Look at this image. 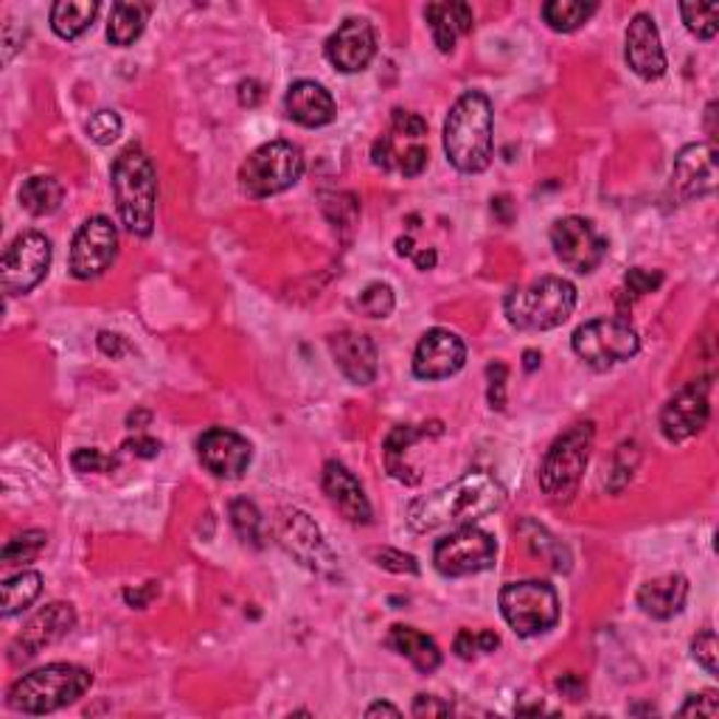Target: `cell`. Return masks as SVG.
Here are the masks:
<instances>
[{"mask_svg": "<svg viewBox=\"0 0 719 719\" xmlns=\"http://www.w3.org/2000/svg\"><path fill=\"white\" fill-rule=\"evenodd\" d=\"M506 504V490L495 475L484 470H472L456 478L452 484L419 497L408 506V526L416 534L447 529V526H472L481 517L492 515Z\"/></svg>", "mask_w": 719, "mask_h": 719, "instance_id": "1", "label": "cell"}, {"mask_svg": "<svg viewBox=\"0 0 719 719\" xmlns=\"http://www.w3.org/2000/svg\"><path fill=\"white\" fill-rule=\"evenodd\" d=\"M492 130H495V113L490 98L481 91H467L464 96H458L445 121L447 161L464 175L490 169Z\"/></svg>", "mask_w": 719, "mask_h": 719, "instance_id": "2", "label": "cell"}, {"mask_svg": "<svg viewBox=\"0 0 719 719\" xmlns=\"http://www.w3.org/2000/svg\"><path fill=\"white\" fill-rule=\"evenodd\" d=\"M110 177L116 209L125 228L135 236H150L152 225H155L157 177L146 152L138 146H127L116 157Z\"/></svg>", "mask_w": 719, "mask_h": 719, "instance_id": "3", "label": "cell"}, {"mask_svg": "<svg viewBox=\"0 0 719 719\" xmlns=\"http://www.w3.org/2000/svg\"><path fill=\"white\" fill-rule=\"evenodd\" d=\"M93 674L73 663H48L12 683L7 706L20 714H51L76 703L91 688Z\"/></svg>", "mask_w": 719, "mask_h": 719, "instance_id": "4", "label": "cell"}, {"mask_svg": "<svg viewBox=\"0 0 719 719\" xmlns=\"http://www.w3.org/2000/svg\"><path fill=\"white\" fill-rule=\"evenodd\" d=\"M576 309V287L563 275H545L529 287L511 290L504 302L506 321L523 332L563 327Z\"/></svg>", "mask_w": 719, "mask_h": 719, "instance_id": "5", "label": "cell"}, {"mask_svg": "<svg viewBox=\"0 0 719 719\" xmlns=\"http://www.w3.org/2000/svg\"><path fill=\"white\" fill-rule=\"evenodd\" d=\"M593 422H579V425L568 427L563 436L554 438V445L549 447L540 467V490L559 504H568L570 497L579 490L585 470H588V458L593 450Z\"/></svg>", "mask_w": 719, "mask_h": 719, "instance_id": "6", "label": "cell"}, {"mask_svg": "<svg viewBox=\"0 0 719 719\" xmlns=\"http://www.w3.org/2000/svg\"><path fill=\"white\" fill-rule=\"evenodd\" d=\"M304 175L302 150L290 141H270L254 150L239 169L245 195L262 200V197L282 195L293 189Z\"/></svg>", "mask_w": 719, "mask_h": 719, "instance_id": "7", "label": "cell"}, {"mask_svg": "<svg viewBox=\"0 0 719 719\" xmlns=\"http://www.w3.org/2000/svg\"><path fill=\"white\" fill-rule=\"evenodd\" d=\"M500 613L517 635L534 638L549 633L559 622V596L554 585L540 579L509 582L500 590Z\"/></svg>", "mask_w": 719, "mask_h": 719, "instance_id": "8", "label": "cell"}, {"mask_svg": "<svg viewBox=\"0 0 719 719\" xmlns=\"http://www.w3.org/2000/svg\"><path fill=\"white\" fill-rule=\"evenodd\" d=\"M641 349V338L627 318H596L574 332V352L585 366L608 372L624 360L635 357Z\"/></svg>", "mask_w": 719, "mask_h": 719, "instance_id": "9", "label": "cell"}, {"mask_svg": "<svg viewBox=\"0 0 719 719\" xmlns=\"http://www.w3.org/2000/svg\"><path fill=\"white\" fill-rule=\"evenodd\" d=\"M497 556L495 537L486 534L484 529L472 526H458L447 537H441L433 549V565L441 576H472L481 570L492 568Z\"/></svg>", "mask_w": 719, "mask_h": 719, "instance_id": "10", "label": "cell"}, {"mask_svg": "<svg viewBox=\"0 0 719 719\" xmlns=\"http://www.w3.org/2000/svg\"><path fill=\"white\" fill-rule=\"evenodd\" d=\"M51 268V243L37 231L20 234L0 259V284L7 295H26L37 287Z\"/></svg>", "mask_w": 719, "mask_h": 719, "instance_id": "11", "label": "cell"}, {"mask_svg": "<svg viewBox=\"0 0 719 719\" xmlns=\"http://www.w3.org/2000/svg\"><path fill=\"white\" fill-rule=\"evenodd\" d=\"M275 537L287 554H293L302 565L321 576L338 574V559H334L332 549L323 540L321 529L313 523V517L304 515L298 509L284 511L279 526H275Z\"/></svg>", "mask_w": 719, "mask_h": 719, "instance_id": "12", "label": "cell"}, {"mask_svg": "<svg viewBox=\"0 0 719 719\" xmlns=\"http://www.w3.org/2000/svg\"><path fill=\"white\" fill-rule=\"evenodd\" d=\"M551 245H554V254L559 256V262L565 268L582 275L593 273L608 256V243L582 216L556 220L554 228H551Z\"/></svg>", "mask_w": 719, "mask_h": 719, "instance_id": "13", "label": "cell"}, {"mask_svg": "<svg viewBox=\"0 0 719 719\" xmlns=\"http://www.w3.org/2000/svg\"><path fill=\"white\" fill-rule=\"evenodd\" d=\"M118 254V231L107 216H91L79 225L71 245V273L82 282L96 279Z\"/></svg>", "mask_w": 719, "mask_h": 719, "instance_id": "14", "label": "cell"}, {"mask_svg": "<svg viewBox=\"0 0 719 719\" xmlns=\"http://www.w3.org/2000/svg\"><path fill=\"white\" fill-rule=\"evenodd\" d=\"M197 458L211 475L236 481L248 472L250 461H254V447L248 438L228 431V427H211L197 438Z\"/></svg>", "mask_w": 719, "mask_h": 719, "instance_id": "15", "label": "cell"}, {"mask_svg": "<svg viewBox=\"0 0 719 719\" xmlns=\"http://www.w3.org/2000/svg\"><path fill=\"white\" fill-rule=\"evenodd\" d=\"M708 388H711L708 379L688 382L686 388H681L669 399L661 413V433L669 441H674V445L686 441V438H694L708 425V416H711Z\"/></svg>", "mask_w": 719, "mask_h": 719, "instance_id": "16", "label": "cell"}, {"mask_svg": "<svg viewBox=\"0 0 719 719\" xmlns=\"http://www.w3.org/2000/svg\"><path fill=\"white\" fill-rule=\"evenodd\" d=\"M73 627H76L73 604L68 602L48 604V608L39 610L32 622L23 627V633L14 638L12 647H9V661L12 663L32 661L34 655H39L46 647L57 644L59 638H66Z\"/></svg>", "mask_w": 719, "mask_h": 719, "instance_id": "17", "label": "cell"}, {"mask_svg": "<svg viewBox=\"0 0 719 719\" xmlns=\"http://www.w3.org/2000/svg\"><path fill=\"white\" fill-rule=\"evenodd\" d=\"M467 363V346L450 329H431L422 334L413 352V374L419 379H445L458 374Z\"/></svg>", "mask_w": 719, "mask_h": 719, "instance_id": "18", "label": "cell"}, {"mask_svg": "<svg viewBox=\"0 0 719 719\" xmlns=\"http://www.w3.org/2000/svg\"><path fill=\"white\" fill-rule=\"evenodd\" d=\"M717 189V152L711 144H688L672 166V191L681 203Z\"/></svg>", "mask_w": 719, "mask_h": 719, "instance_id": "19", "label": "cell"}, {"mask_svg": "<svg viewBox=\"0 0 719 719\" xmlns=\"http://www.w3.org/2000/svg\"><path fill=\"white\" fill-rule=\"evenodd\" d=\"M377 54V34L363 17H349L332 37L327 39V59L338 71L360 73Z\"/></svg>", "mask_w": 719, "mask_h": 719, "instance_id": "20", "label": "cell"}, {"mask_svg": "<svg viewBox=\"0 0 719 719\" xmlns=\"http://www.w3.org/2000/svg\"><path fill=\"white\" fill-rule=\"evenodd\" d=\"M627 66L647 82L661 79L667 73V51L661 46V34L649 14H635L627 26V48H624Z\"/></svg>", "mask_w": 719, "mask_h": 719, "instance_id": "21", "label": "cell"}, {"mask_svg": "<svg viewBox=\"0 0 719 719\" xmlns=\"http://www.w3.org/2000/svg\"><path fill=\"white\" fill-rule=\"evenodd\" d=\"M334 366L354 386H368L377 377V346L368 334L338 332L329 338Z\"/></svg>", "mask_w": 719, "mask_h": 719, "instance_id": "22", "label": "cell"}, {"mask_svg": "<svg viewBox=\"0 0 719 719\" xmlns=\"http://www.w3.org/2000/svg\"><path fill=\"white\" fill-rule=\"evenodd\" d=\"M323 492H327L329 500L338 506V511L346 517L349 523H372V504H368L366 492H363L357 478L341 461H327L323 464Z\"/></svg>", "mask_w": 719, "mask_h": 719, "instance_id": "23", "label": "cell"}, {"mask_svg": "<svg viewBox=\"0 0 719 719\" xmlns=\"http://www.w3.org/2000/svg\"><path fill=\"white\" fill-rule=\"evenodd\" d=\"M284 107L287 116L295 125L302 127H327L334 121V98L323 85L313 82V79H302L290 85L287 96H284Z\"/></svg>", "mask_w": 719, "mask_h": 719, "instance_id": "24", "label": "cell"}, {"mask_svg": "<svg viewBox=\"0 0 719 719\" xmlns=\"http://www.w3.org/2000/svg\"><path fill=\"white\" fill-rule=\"evenodd\" d=\"M688 599V579L681 574H669L661 579H652V582L641 585L638 590V608L647 615L658 618V622H667L674 618L686 608Z\"/></svg>", "mask_w": 719, "mask_h": 719, "instance_id": "25", "label": "cell"}, {"mask_svg": "<svg viewBox=\"0 0 719 719\" xmlns=\"http://www.w3.org/2000/svg\"><path fill=\"white\" fill-rule=\"evenodd\" d=\"M425 17L431 23L433 43L441 54H450L456 48L458 34L472 32L475 26L472 9L467 3H431L425 9Z\"/></svg>", "mask_w": 719, "mask_h": 719, "instance_id": "26", "label": "cell"}, {"mask_svg": "<svg viewBox=\"0 0 719 719\" xmlns=\"http://www.w3.org/2000/svg\"><path fill=\"white\" fill-rule=\"evenodd\" d=\"M386 644L393 652L408 658L422 674H433L441 667V652H438L436 641H433L431 635L419 633V629L397 624V627H391V633H388Z\"/></svg>", "mask_w": 719, "mask_h": 719, "instance_id": "27", "label": "cell"}, {"mask_svg": "<svg viewBox=\"0 0 719 719\" xmlns=\"http://www.w3.org/2000/svg\"><path fill=\"white\" fill-rule=\"evenodd\" d=\"M96 14V0H59L51 7V28L57 32V37L76 39L93 26Z\"/></svg>", "mask_w": 719, "mask_h": 719, "instance_id": "28", "label": "cell"}, {"mask_svg": "<svg viewBox=\"0 0 719 719\" xmlns=\"http://www.w3.org/2000/svg\"><path fill=\"white\" fill-rule=\"evenodd\" d=\"M150 12L152 9L146 7V3H132V0L116 3L110 12V23H107V39L118 48L132 46V43L144 34Z\"/></svg>", "mask_w": 719, "mask_h": 719, "instance_id": "29", "label": "cell"}, {"mask_svg": "<svg viewBox=\"0 0 719 719\" xmlns=\"http://www.w3.org/2000/svg\"><path fill=\"white\" fill-rule=\"evenodd\" d=\"M66 189L59 184L57 177L37 175L28 177L26 184L20 186V205L32 216H48L62 205Z\"/></svg>", "mask_w": 719, "mask_h": 719, "instance_id": "30", "label": "cell"}, {"mask_svg": "<svg viewBox=\"0 0 719 719\" xmlns=\"http://www.w3.org/2000/svg\"><path fill=\"white\" fill-rule=\"evenodd\" d=\"M422 436H427L425 427L419 431V427H411V425H399V427H393L386 438V450L382 452H386L388 472H391L397 481H402V484H408V486L419 484V475L405 464V450Z\"/></svg>", "mask_w": 719, "mask_h": 719, "instance_id": "31", "label": "cell"}, {"mask_svg": "<svg viewBox=\"0 0 719 719\" xmlns=\"http://www.w3.org/2000/svg\"><path fill=\"white\" fill-rule=\"evenodd\" d=\"M39 593H43V576L37 570H23L7 579L3 582V618H12L32 608Z\"/></svg>", "mask_w": 719, "mask_h": 719, "instance_id": "32", "label": "cell"}, {"mask_svg": "<svg viewBox=\"0 0 719 719\" xmlns=\"http://www.w3.org/2000/svg\"><path fill=\"white\" fill-rule=\"evenodd\" d=\"M596 3H585V0H551L543 7V20L549 28L559 34H570L579 26H585L596 14Z\"/></svg>", "mask_w": 719, "mask_h": 719, "instance_id": "33", "label": "cell"}, {"mask_svg": "<svg viewBox=\"0 0 719 719\" xmlns=\"http://www.w3.org/2000/svg\"><path fill=\"white\" fill-rule=\"evenodd\" d=\"M231 526L239 534V540L250 545V549H262L264 545V517L248 497L231 500Z\"/></svg>", "mask_w": 719, "mask_h": 719, "instance_id": "34", "label": "cell"}, {"mask_svg": "<svg viewBox=\"0 0 719 719\" xmlns=\"http://www.w3.org/2000/svg\"><path fill=\"white\" fill-rule=\"evenodd\" d=\"M48 543V534L46 531H23V534L12 537L7 545H3V554H0V559H3V565H26L32 563V559H37L39 551L46 549Z\"/></svg>", "mask_w": 719, "mask_h": 719, "instance_id": "35", "label": "cell"}, {"mask_svg": "<svg viewBox=\"0 0 719 719\" xmlns=\"http://www.w3.org/2000/svg\"><path fill=\"white\" fill-rule=\"evenodd\" d=\"M683 23L688 32L700 39H714L719 28V7L717 3H681Z\"/></svg>", "mask_w": 719, "mask_h": 719, "instance_id": "36", "label": "cell"}, {"mask_svg": "<svg viewBox=\"0 0 719 719\" xmlns=\"http://www.w3.org/2000/svg\"><path fill=\"white\" fill-rule=\"evenodd\" d=\"M357 307L368 315V318H388L397 307V298H393V290L388 284H368L363 293H360Z\"/></svg>", "mask_w": 719, "mask_h": 719, "instance_id": "37", "label": "cell"}, {"mask_svg": "<svg viewBox=\"0 0 719 719\" xmlns=\"http://www.w3.org/2000/svg\"><path fill=\"white\" fill-rule=\"evenodd\" d=\"M531 531H534V537H529V545L534 554H543L549 556L551 565H554V570H568L570 568V556L568 551H565V545H559L554 540V537L549 534V531L543 529V526L537 523H526Z\"/></svg>", "mask_w": 719, "mask_h": 719, "instance_id": "38", "label": "cell"}, {"mask_svg": "<svg viewBox=\"0 0 719 719\" xmlns=\"http://www.w3.org/2000/svg\"><path fill=\"white\" fill-rule=\"evenodd\" d=\"M121 116H118L116 110H96L91 116V121H87V135H91V141H96L98 146H107L113 144V141H118V135H121Z\"/></svg>", "mask_w": 719, "mask_h": 719, "instance_id": "39", "label": "cell"}, {"mask_svg": "<svg viewBox=\"0 0 719 719\" xmlns=\"http://www.w3.org/2000/svg\"><path fill=\"white\" fill-rule=\"evenodd\" d=\"M692 658L700 663V667L706 669L711 677H717L719 674V644H717V635H714V629H703V633L694 638Z\"/></svg>", "mask_w": 719, "mask_h": 719, "instance_id": "40", "label": "cell"}, {"mask_svg": "<svg viewBox=\"0 0 719 719\" xmlns=\"http://www.w3.org/2000/svg\"><path fill=\"white\" fill-rule=\"evenodd\" d=\"M71 464L76 472H113L118 467V461L113 456H105L96 447H82L71 456Z\"/></svg>", "mask_w": 719, "mask_h": 719, "instance_id": "41", "label": "cell"}, {"mask_svg": "<svg viewBox=\"0 0 719 719\" xmlns=\"http://www.w3.org/2000/svg\"><path fill=\"white\" fill-rule=\"evenodd\" d=\"M661 284H663V273H658V270L649 273V270L644 268H633L627 270V275H624V295H629V298H641V295L655 293Z\"/></svg>", "mask_w": 719, "mask_h": 719, "instance_id": "42", "label": "cell"}, {"mask_svg": "<svg viewBox=\"0 0 719 719\" xmlns=\"http://www.w3.org/2000/svg\"><path fill=\"white\" fill-rule=\"evenodd\" d=\"M391 135L393 138H411V141H422L427 135V121L416 113L393 110L391 116Z\"/></svg>", "mask_w": 719, "mask_h": 719, "instance_id": "43", "label": "cell"}, {"mask_svg": "<svg viewBox=\"0 0 719 719\" xmlns=\"http://www.w3.org/2000/svg\"><path fill=\"white\" fill-rule=\"evenodd\" d=\"M374 563H377L379 568L391 570V574H411V576L419 574L416 556L405 554V551H397V549L374 551Z\"/></svg>", "mask_w": 719, "mask_h": 719, "instance_id": "44", "label": "cell"}, {"mask_svg": "<svg viewBox=\"0 0 719 719\" xmlns=\"http://www.w3.org/2000/svg\"><path fill=\"white\" fill-rule=\"evenodd\" d=\"M486 374H490V405L495 408V411H504L506 408V374H509V368H506L504 363H492V366L486 368Z\"/></svg>", "mask_w": 719, "mask_h": 719, "instance_id": "45", "label": "cell"}, {"mask_svg": "<svg viewBox=\"0 0 719 719\" xmlns=\"http://www.w3.org/2000/svg\"><path fill=\"white\" fill-rule=\"evenodd\" d=\"M425 166H427V146L411 144L405 152H402V155H399L397 169L402 172L405 177H416L425 172Z\"/></svg>", "mask_w": 719, "mask_h": 719, "instance_id": "46", "label": "cell"}, {"mask_svg": "<svg viewBox=\"0 0 719 719\" xmlns=\"http://www.w3.org/2000/svg\"><path fill=\"white\" fill-rule=\"evenodd\" d=\"M717 717L719 714V700L717 694L714 692H706V694H694V697H688L686 706L681 708V717Z\"/></svg>", "mask_w": 719, "mask_h": 719, "instance_id": "47", "label": "cell"}, {"mask_svg": "<svg viewBox=\"0 0 719 719\" xmlns=\"http://www.w3.org/2000/svg\"><path fill=\"white\" fill-rule=\"evenodd\" d=\"M447 714H452V706L441 700V697L419 694L416 700H413V717H447Z\"/></svg>", "mask_w": 719, "mask_h": 719, "instance_id": "48", "label": "cell"}, {"mask_svg": "<svg viewBox=\"0 0 719 719\" xmlns=\"http://www.w3.org/2000/svg\"><path fill=\"white\" fill-rule=\"evenodd\" d=\"M452 649H456V655L461 658V661H472L478 652H484V649H481V633L461 629V633L456 635V644H452Z\"/></svg>", "mask_w": 719, "mask_h": 719, "instance_id": "49", "label": "cell"}, {"mask_svg": "<svg viewBox=\"0 0 719 719\" xmlns=\"http://www.w3.org/2000/svg\"><path fill=\"white\" fill-rule=\"evenodd\" d=\"M121 450L132 452V456L138 458H155L157 452H161V441L152 436H135V438H127Z\"/></svg>", "mask_w": 719, "mask_h": 719, "instance_id": "50", "label": "cell"}, {"mask_svg": "<svg viewBox=\"0 0 719 719\" xmlns=\"http://www.w3.org/2000/svg\"><path fill=\"white\" fill-rule=\"evenodd\" d=\"M98 349H102V354H107V357L118 360L121 354L127 352V343H125V338H121V334L102 332V334H98Z\"/></svg>", "mask_w": 719, "mask_h": 719, "instance_id": "51", "label": "cell"}, {"mask_svg": "<svg viewBox=\"0 0 719 719\" xmlns=\"http://www.w3.org/2000/svg\"><path fill=\"white\" fill-rule=\"evenodd\" d=\"M157 590H161L157 588V582H146V588H141V590H127L125 599L132 604V608H146V604H150L152 599L157 596Z\"/></svg>", "mask_w": 719, "mask_h": 719, "instance_id": "52", "label": "cell"}, {"mask_svg": "<svg viewBox=\"0 0 719 719\" xmlns=\"http://www.w3.org/2000/svg\"><path fill=\"white\" fill-rule=\"evenodd\" d=\"M239 102L245 107H256L262 102V85L256 82V79H245L243 85H239Z\"/></svg>", "mask_w": 719, "mask_h": 719, "instance_id": "53", "label": "cell"}, {"mask_svg": "<svg viewBox=\"0 0 719 719\" xmlns=\"http://www.w3.org/2000/svg\"><path fill=\"white\" fill-rule=\"evenodd\" d=\"M399 708L391 706V703H374V706L366 708V717H399Z\"/></svg>", "mask_w": 719, "mask_h": 719, "instance_id": "54", "label": "cell"}, {"mask_svg": "<svg viewBox=\"0 0 719 719\" xmlns=\"http://www.w3.org/2000/svg\"><path fill=\"white\" fill-rule=\"evenodd\" d=\"M436 250H419V254H413V262H416L419 270H433L436 268Z\"/></svg>", "mask_w": 719, "mask_h": 719, "instance_id": "55", "label": "cell"}, {"mask_svg": "<svg viewBox=\"0 0 719 719\" xmlns=\"http://www.w3.org/2000/svg\"><path fill=\"white\" fill-rule=\"evenodd\" d=\"M397 254L399 256H413V239H411V236H402V239H397Z\"/></svg>", "mask_w": 719, "mask_h": 719, "instance_id": "56", "label": "cell"}, {"mask_svg": "<svg viewBox=\"0 0 719 719\" xmlns=\"http://www.w3.org/2000/svg\"><path fill=\"white\" fill-rule=\"evenodd\" d=\"M537 363H540V352L529 349V352H526V368H529V372H534Z\"/></svg>", "mask_w": 719, "mask_h": 719, "instance_id": "57", "label": "cell"}]
</instances>
